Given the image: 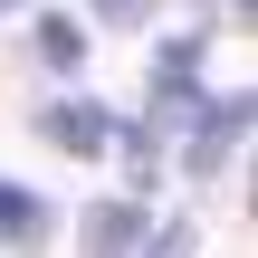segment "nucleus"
<instances>
[{"mask_svg":"<svg viewBox=\"0 0 258 258\" xmlns=\"http://www.w3.org/2000/svg\"><path fill=\"white\" fill-rule=\"evenodd\" d=\"M239 134H249V96H201V105H191V134H182V172L211 182V172L239 153Z\"/></svg>","mask_w":258,"mask_h":258,"instance_id":"1","label":"nucleus"},{"mask_svg":"<svg viewBox=\"0 0 258 258\" xmlns=\"http://www.w3.org/2000/svg\"><path fill=\"white\" fill-rule=\"evenodd\" d=\"M38 134H48L57 153H77V163H105V153H115V115H105V105H86V96L48 105V115H38Z\"/></svg>","mask_w":258,"mask_h":258,"instance_id":"2","label":"nucleus"},{"mask_svg":"<svg viewBox=\"0 0 258 258\" xmlns=\"http://www.w3.org/2000/svg\"><path fill=\"white\" fill-rule=\"evenodd\" d=\"M29 48H38V67H57V77H77V67H86V29H77L67 10H38Z\"/></svg>","mask_w":258,"mask_h":258,"instance_id":"3","label":"nucleus"},{"mask_svg":"<svg viewBox=\"0 0 258 258\" xmlns=\"http://www.w3.org/2000/svg\"><path fill=\"white\" fill-rule=\"evenodd\" d=\"M48 220H57V211H48L29 182H0V239H48Z\"/></svg>","mask_w":258,"mask_h":258,"instance_id":"4","label":"nucleus"},{"mask_svg":"<svg viewBox=\"0 0 258 258\" xmlns=\"http://www.w3.org/2000/svg\"><path fill=\"white\" fill-rule=\"evenodd\" d=\"M144 239V201H105V211H86V249H134Z\"/></svg>","mask_w":258,"mask_h":258,"instance_id":"5","label":"nucleus"},{"mask_svg":"<svg viewBox=\"0 0 258 258\" xmlns=\"http://www.w3.org/2000/svg\"><path fill=\"white\" fill-rule=\"evenodd\" d=\"M201 48H211V38H163V57H153V77H201Z\"/></svg>","mask_w":258,"mask_h":258,"instance_id":"6","label":"nucleus"},{"mask_svg":"<svg viewBox=\"0 0 258 258\" xmlns=\"http://www.w3.org/2000/svg\"><path fill=\"white\" fill-rule=\"evenodd\" d=\"M153 10H163V0H96V19H115V29H144Z\"/></svg>","mask_w":258,"mask_h":258,"instance_id":"7","label":"nucleus"},{"mask_svg":"<svg viewBox=\"0 0 258 258\" xmlns=\"http://www.w3.org/2000/svg\"><path fill=\"white\" fill-rule=\"evenodd\" d=\"M0 10H19V0H0Z\"/></svg>","mask_w":258,"mask_h":258,"instance_id":"8","label":"nucleus"}]
</instances>
